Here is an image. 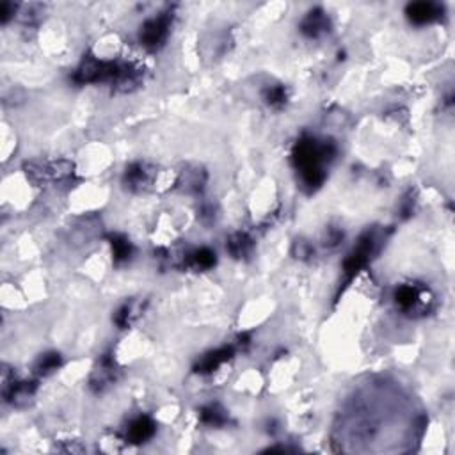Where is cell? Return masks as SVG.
<instances>
[{
	"instance_id": "obj_1",
	"label": "cell",
	"mask_w": 455,
	"mask_h": 455,
	"mask_svg": "<svg viewBox=\"0 0 455 455\" xmlns=\"http://www.w3.org/2000/svg\"><path fill=\"white\" fill-rule=\"evenodd\" d=\"M336 157V146L327 140H317L315 137L304 136L297 140L292 159L301 173L303 185L310 190L319 189L326 180V164Z\"/></svg>"
},
{
	"instance_id": "obj_2",
	"label": "cell",
	"mask_w": 455,
	"mask_h": 455,
	"mask_svg": "<svg viewBox=\"0 0 455 455\" xmlns=\"http://www.w3.org/2000/svg\"><path fill=\"white\" fill-rule=\"evenodd\" d=\"M377 244H379V239H377L376 232H364L363 235L357 240L356 247L347 254V258L343 260V276H345V281H343V289L349 286L350 281L368 265L372 254L377 251Z\"/></svg>"
},
{
	"instance_id": "obj_3",
	"label": "cell",
	"mask_w": 455,
	"mask_h": 455,
	"mask_svg": "<svg viewBox=\"0 0 455 455\" xmlns=\"http://www.w3.org/2000/svg\"><path fill=\"white\" fill-rule=\"evenodd\" d=\"M171 23H173V13H162V15L150 18L145 25L140 27V45L148 50H159L166 43L169 36Z\"/></svg>"
},
{
	"instance_id": "obj_4",
	"label": "cell",
	"mask_w": 455,
	"mask_h": 455,
	"mask_svg": "<svg viewBox=\"0 0 455 455\" xmlns=\"http://www.w3.org/2000/svg\"><path fill=\"white\" fill-rule=\"evenodd\" d=\"M395 303L406 313H420L427 308L430 299H427V289L425 286H418V284L406 283L397 286L393 296Z\"/></svg>"
},
{
	"instance_id": "obj_5",
	"label": "cell",
	"mask_w": 455,
	"mask_h": 455,
	"mask_svg": "<svg viewBox=\"0 0 455 455\" xmlns=\"http://www.w3.org/2000/svg\"><path fill=\"white\" fill-rule=\"evenodd\" d=\"M153 182V169L145 162H133L125 169L123 183L133 192L146 190Z\"/></svg>"
},
{
	"instance_id": "obj_6",
	"label": "cell",
	"mask_w": 455,
	"mask_h": 455,
	"mask_svg": "<svg viewBox=\"0 0 455 455\" xmlns=\"http://www.w3.org/2000/svg\"><path fill=\"white\" fill-rule=\"evenodd\" d=\"M157 430L155 421L146 414H140L136 420L130 421V425L126 427V443L132 444H143L148 440H152L153 434Z\"/></svg>"
},
{
	"instance_id": "obj_7",
	"label": "cell",
	"mask_w": 455,
	"mask_h": 455,
	"mask_svg": "<svg viewBox=\"0 0 455 455\" xmlns=\"http://www.w3.org/2000/svg\"><path fill=\"white\" fill-rule=\"evenodd\" d=\"M116 363H114L110 354H103L98 361V368L95 370L91 377V388L95 391H103L110 383L116 381Z\"/></svg>"
},
{
	"instance_id": "obj_8",
	"label": "cell",
	"mask_w": 455,
	"mask_h": 455,
	"mask_svg": "<svg viewBox=\"0 0 455 455\" xmlns=\"http://www.w3.org/2000/svg\"><path fill=\"white\" fill-rule=\"evenodd\" d=\"M443 9L434 2H414V4L407 6L406 13L407 18L414 23V25H427L433 23L441 16Z\"/></svg>"
},
{
	"instance_id": "obj_9",
	"label": "cell",
	"mask_w": 455,
	"mask_h": 455,
	"mask_svg": "<svg viewBox=\"0 0 455 455\" xmlns=\"http://www.w3.org/2000/svg\"><path fill=\"white\" fill-rule=\"evenodd\" d=\"M233 354H235V349H233V347H220V349L212 350V352L206 354V356L196 364L194 372L202 374V376H205V374L216 372V370L220 367V364L226 363L228 360H232Z\"/></svg>"
},
{
	"instance_id": "obj_10",
	"label": "cell",
	"mask_w": 455,
	"mask_h": 455,
	"mask_svg": "<svg viewBox=\"0 0 455 455\" xmlns=\"http://www.w3.org/2000/svg\"><path fill=\"white\" fill-rule=\"evenodd\" d=\"M327 29H329V20H327L326 13L319 8L311 9L301 22V31L308 38H319Z\"/></svg>"
},
{
	"instance_id": "obj_11",
	"label": "cell",
	"mask_w": 455,
	"mask_h": 455,
	"mask_svg": "<svg viewBox=\"0 0 455 455\" xmlns=\"http://www.w3.org/2000/svg\"><path fill=\"white\" fill-rule=\"evenodd\" d=\"M109 244H110V249H112V260L116 265H121V263L130 262V258L133 256V246L125 235L110 233Z\"/></svg>"
},
{
	"instance_id": "obj_12",
	"label": "cell",
	"mask_w": 455,
	"mask_h": 455,
	"mask_svg": "<svg viewBox=\"0 0 455 455\" xmlns=\"http://www.w3.org/2000/svg\"><path fill=\"white\" fill-rule=\"evenodd\" d=\"M34 391L36 383H27V381H23V383H11L6 386L4 397L13 406H22L23 402H27L34 395Z\"/></svg>"
},
{
	"instance_id": "obj_13",
	"label": "cell",
	"mask_w": 455,
	"mask_h": 455,
	"mask_svg": "<svg viewBox=\"0 0 455 455\" xmlns=\"http://www.w3.org/2000/svg\"><path fill=\"white\" fill-rule=\"evenodd\" d=\"M216 253L209 247H199V249L190 251L185 258V265L194 270H209L216 265Z\"/></svg>"
},
{
	"instance_id": "obj_14",
	"label": "cell",
	"mask_w": 455,
	"mask_h": 455,
	"mask_svg": "<svg viewBox=\"0 0 455 455\" xmlns=\"http://www.w3.org/2000/svg\"><path fill=\"white\" fill-rule=\"evenodd\" d=\"M253 239H251L247 233H235L228 239L226 249L230 251L233 258H247L251 253H253Z\"/></svg>"
},
{
	"instance_id": "obj_15",
	"label": "cell",
	"mask_w": 455,
	"mask_h": 455,
	"mask_svg": "<svg viewBox=\"0 0 455 455\" xmlns=\"http://www.w3.org/2000/svg\"><path fill=\"white\" fill-rule=\"evenodd\" d=\"M199 420L209 427H223L228 423V414L219 404H209L199 411Z\"/></svg>"
},
{
	"instance_id": "obj_16",
	"label": "cell",
	"mask_w": 455,
	"mask_h": 455,
	"mask_svg": "<svg viewBox=\"0 0 455 455\" xmlns=\"http://www.w3.org/2000/svg\"><path fill=\"white\" fill-rule=\"evenodd\" d=\"M263 102L272 107V109H283L289 102V91L281 84H274V86H269L263 91Z\"/></svg>"
},
{
	"instance_id": "obj_17",
	"label": "cell",
	"mask_w": 455,
	"mask_h": 455,
	"mask_svg": "<svg viewBox=\"0 0 455 455\" xmlns=\"http://www.w3.org/2000/svg\"><path fill=\"white\" fill-rule=\"evenodd\" d=\"M62 364V356L59 352H46L36 363V374L38 376H50L52 372H55L57 368Z\"/></svg>"
},
{
	"instance_id": "obj_18",
	"label": "cell",
	"mask_w": 455,
	"mask_h": 455,
	"mask_svg": "<svg viewBox=\"0 0 455 455\" xmlns=\"http://www.w3.org/2000/svg\"><path fill=\"white\" fill-rule=\"evenodd\" d=\"M132 317H133V304L125 303L116 310V313H114V324H116L119 329H126V327L130 326V322H132Z\"/></svg>"
},
{
	"instance_id": "obj_19",
	"label": "cell",
	"mask_w": 455,
	"mask_h": 455,
	"mask_svg": "<svg viewBox=\"0 0 455 455\" xmlns=\"http://www.w3.org/2000/svg\"><path fill=\"white\" fill-rule=\"evenodd\" d=\"M16 11V6L15 4H9V2H4L2 4V23H8V20L11 18L13 15H15Z\"/></svg>"
}]
</instances>
